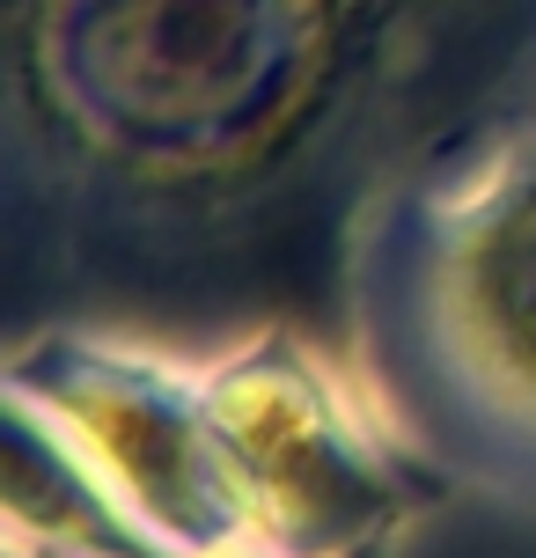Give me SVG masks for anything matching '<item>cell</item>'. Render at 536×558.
Returning a JSON list of instances; mask_svg holds the SVG:
<instances>
[{
	"label": "cell",
	"mask_w": 536,
	"mask_h": 558,
	"mask_svg": "<svg viewBox=\"0 0 536 558\" xmlns=\"http://www.w3.org/2000/svg\"><path fill=\"white\" fill-rule=\"evenodd\" d=\"M8 331L214 361L345 279L404 184L536 111V0H0Z\"/></svg>",
	"instance_id": "6da1fadb"
},
{
	"label": "cell",
	"mask_w": 536,
	"mask_h": 558,
	"mask_svg": "<svg viewBox=\"0 0 536 558\" xmlns=\"http://www.w3.org/2000/svg\"><path fill=\"white\" fill-rule=\"evenodd\" d=\"M339 367L404 456L536 514V111L367 221Z\"/></svg>",
	"instance_id": "7a4b0ae2"
},
{
	"label": "cell",
	"mask_w": 536,
	"mask_h": 558,
	"mask_svg": "<svg viewBox=\"0 0 536 558\" xmlns=\"http://www.w3.org/2000/svg\"><path fill=\"white\" fill-rule=\"evenodd\" d=\"M198 367L265 558H345L455 493L382 434L353 375L294 324L251 331Z\"/></svg>",
	"instance_id": "3957f363"
},
{
	"label": "cell",
	"mask_w": 536,
	"mask_h": 558,
	"mask_svg": "<svg viewBox=\"0 0 536 558\" xmlns=\"http://www.w3.org/2000/svg\"><path fill=\"white\" fill-rule=\"evenodd\" d=\"M0 383L37 397L170 551H257L251 493H243V471L214 426L198 361H176L162 345H141L118 331L52 324V331H29L8 345Z\"/></svg>",
	"instance_id": "277c9868"
},
{
	"label": "cell",
	"mask_w": 536,
	"mask_h": 558,
	"mask_svg": "<svg viewBox=\"0 0 536 558\" xmlns=\"http://www.w3.org/2000/svg\"><path fill=\"white\" fill-rule=\"evenodd\" d=\"M0 507L8 536L52 558H184L125 507L88 448L37 397H0Z\"/></svg>",
	"instance_id": "5b68a950"
},
{
	"label": "cell",
	"mask_w": 536,
	"mask_h": 558,
	"mask_svg": "<svg viewBox=\"0 0 536 558\" xmlns=\"http://www.w3.org/2000/svg\"><path fill=\"white\" fill-rule=\"evenodd\" d=\"M37 558H52V551H37ZM235 558H265V551H235ZM345 558H397V536H375V544H361V551H345Z\"/></svg>",
	"instance_id": "8992f818"
}]
</instances>
